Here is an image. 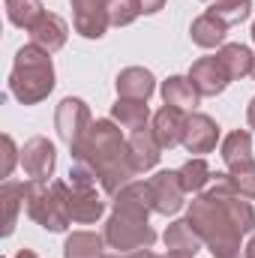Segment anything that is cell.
<instances>
[{
    "instance_id": "cell-11",
    "label": "cell",
    "mask_w": 255,
    "mask_h": 258,
    "mask_svg": "<svg viewBox=\"0 0 255 258\" xmlns=\"http://www.w3.org/2000/svg\"><path fill=\"white\" fill-rule=\"evenodd\" d=\"M219 123L210 117V114H201V111H189L186 114V129H183V147L195 153V156H204V153H213L216 144H219Z\"/></svg>"
},
{
    "instance_id": "cell-27",
    "label": "cell",
    "mask_w": 255,
    "mask_h": 258,
    "mask_svg": "<svg viewBox=\"0 0 255 258\" xmlns=\"http://www.w3.org/2000/svg\"><path fill=\"white\" fill-rule=\"evenodd\" d=\"M207 12L231 27V24H240L252 15V0H213Z\"/></svg>"
},
{
    "instance_id": "cell-3",
    "label": "cell",
    "mask_w": 255,
    "mask_h": 258,
    "mask_svg": "<svg viewBox=\"0 0 255 258\" xmlns=\"http://www.w3.org/2000/svg\"><path fill=\"white\" fill-rule=\"evenodd\" d=\"M54 63L51 54L36 48L33 42L21 45L15 51L12 72H9V93L21 102V105H39L42 99L51 96L54 90Z\"/></svg>"
},
{
    "instance_id": "cell-28",
    "label": "cell",
    "mask_w": 255,
    "mask_h": 258,
    "mask_svg": "<svg viewBox=\"0 0 255 258\" xmlns=\"http://www.w3.org/2000/svg\"><path fill=\"white\" fill-rule=\"evenodd\" d=\"M108 18H111V27H129L138 18V9L132 6V0H111Z\"/></svg>"
},
{
    "instance_id": "cell-7",
    "label": "cell",
    "mask_w": 255,
    "mask_h": 258,
    "mask_svg": "<svg viewBox=\"0 0 255 258\" xmlns=\"http://www.w3.org/2000/svg\"><path fill=\"white\" fill-rule=\"evenodd\" d=\"M90 123H93V117H90V108H87L84 99L66 96V99L57 102V108H54V129H57L60 141H66L69 147L87 132Z\"/></svg>"
},
{
    "instance_id": "cell-32",
    "label": "cell",
    "mask_w": 255,
    "mask_h": 258,
    "mask_svg": "<svg viewBox=\"0 0 255 258\" xmlns=\"http://www.w3.org/2000/svg\"><path fill=\"white\" fill-rule=\"evenodd\" d=\"M246 123H249V129L255 132V96L249 99V105H246Z\"/></svg>"
},
{
    "instance_id": "cell-34",
    "label": "cell",
    "mask_w": 255,
    "mask_h": 258,
    "mask_svg": "<svg viewBox=\"0 0 255 258\" xmlns=\"http://www.w3.org/2000/svg\"><path fill=\"white\" fill-rule=\"evenodd\" d=\"M129 258H162V255H156V252H150V249H138V252H126Z\"/></svg>"
},
{
    "instance_id": "cell-30",
    "label": "cell",
    "mask_w": 255,
    "mask_h": 258,
    "mask_svg": "<svg viewBox=\"0 0 255 258\" xmlns=\"http://www.w3.org/2000/svg\"><path fill=\"white\" fill-rule=\"evenodd\" d=\"M0 147H3V153H0V177H9L12 168H15V162H21V150L15 147L12 135H3L0 138Z\"/></svg>"
},
{
    "instance_id": "cell-35",
    "label": "cell",
    "mask_w": 255,
    "mask_h": 258,
    "mask_svg": "<svg viewBox=\"0 0 255 258\" xmlns=\"http://www.w3.org/2000/svg\"><path fill=\"white\" fill-rule=\"evenodd\" d=\"M15 258H39V255H36L33 249H21V252H18V255H15Z\"/></svg>"
},
{
    "instance_id": "cell-33",
    "label": "cell",
    "mask_w": 255,
    "mask_h": 258,
    "mask_svg": "<svg viewBox=\"0 0 255 258\" xmlns=\"http://www.w3.org/2000/svg\"><path fill=\"white\" fill-rule=\"evenodd\" d=\"M243 258H255V231L249 234V240H246V246H243Z\"/></svg>"
},
{
    "instance_id": "cell-23",
    "label": "cell",
    "mask_w": 255,
    "mask_h": 258,
    "mask_svg": "<svg viewBox=\"0 0 255 258\" xmlns=\"http://www.w3.org/2000/svg\"><path fill=\"white\" fill-rule=\"evenodd\" d=\"M225 33H228V24H222V21H219L216 15H210V12L198 15V18L192 21V27H189V36H192V42H195L198 48L225 45Z\"/></svg>"
},
{
    "instance_id": "cell-22",
    "label": "cell",
    "mask_w": 255,
    "mask_h": 258,
    "mask_svg": "<svg viewBox=\"0 0 255 258\" xmlns=\"http://www.w3.org/2000/svg\"><path fill=\"white\" fill-rule=\"evenodd\" d=\"M216 60L222 63V69L228 72V78H231V81H240V78L252 75L255 54L246 48V45H240V42H225V45H219Z\"/></svg>"
},
{
    "instance_id": "cell-36",
    "label": "cell",
    "mask_w": 255,
    "mask_h": 258,
    "mask_svg": "<svg viewBox=\"0 0 255 258\" xmlns=\"http://www.w3.org/2000/svg\"><path fill=\"white\" fill-rule=\"evenodd\" d=\"M105 258H129L126 252H120V255H105Z\"/></svg>"
},
{
    "instance_id": "cell-1",
    "label": "cell",
    "mask_w": 255,
    "mask_h": 258,
    "mask_svg": "<svg viewBox=\"0 0 255 258\" xmlns=\"http://www.w3.org/2000/svg\"><path fill=\"white\" fill-rule=\"evenodd\" d=\"M186 219L213 258H240V237L255 231V207L231 186L228 171H216L210 186L189 201Z\"/></svg>"
},
{
    "instance_id": "cell-24",
    "label": "cell",
    "mask_w": 255,
    "mask_h": 258,
    "mask_svg": "<svg viewBox=\"0 0 255 258\" xmlns=\"http://www.w3.org/2000/svg\"><path fill=\"white\" fill-rule=\"evenodd\" d=\"M105 237L93 231H72L63 243V258H105Z\"/></svg>"
},
{
    "instance_id": "cell-8",
    "label": "cell",
    "mask_w": 255,
    "mask_h": 258,
    "mask_svg": "<svg viewBox=\"0 0 255 258\" xmlns=\"http://www.w3.org/2000/svg\"><path fill=\"white\" fill-rule=\"evenodd\" d=\"M63 198L72 222L78 225H93L105 213V201L96 192V186H72L69 180H63Z\"/></svg>"
},
{
    "instance_id": "cell-19",
    "label": "cell",
    "mask_w": 255,
    "mask_h": 258,
    "mask_svg": "<svg viewBox=\"0 0 255 258\" xmlns=\"http://www.w3.org/2000/svg\"><path fill=\"white\" fill-rule=\"evenodd\" d=\"M129 156H132V165L138 174L156 168L159 156H162V147L153 135V129H141V132H132L129 135Z\"/></svg>"
},
{
    "instance_id": "cell-15",
    "label": "cell",
    "mask_w": 255,
    "mask_h": 258,
    "mask_svg": "<svg viewBox=\"0 0 255 258\" xmlns=\"http://www.w3.org/2000/svg\"><path fill=\"white\" fill-rule=\"evenodd\" d=\"M153 135H156V141H159V147L162 150H171V147H177L180 141H183V129H186V111H180V108H171V105H162L156 114H153Z\"/></svg>"
},
{
    "instance_id": "cell-12",
    "label": "cell",
    "mask_w": 255,
    "mask_h": 258,
    "mask_svg": "<svg viewBox=\"0 0 255 258\" xmlns=\"http://www.w3.org/2000/svg\"><path fill=\"white\" fill-rule=\"evenodd\" d=\"M189 81L195 84V90H198L201 96H219V93L231 84L228 72L222 69L219 60H216V54H213V57H198V60L189 66Z\"/></svg>"
},
{
    "instance_id": "cell-26",
    "label": "cell",
    "mask_w": 255,
    "mask_h": 258,
    "mask_svg": "<svg viewBox=\"0 0 255 258\" xmlns=\"http://www.w3.org/2000/svg\"><path fill=\"white\" fill-rule=\"evenodd\" d=\"M177 171H180L183 189L192 192V195H201L207 186H210V180H213V171H210V165H207L204 156H192V159H186Z\"/></svg>"
},
{
    "instance_id": "cell-25",
    "label": "cell",
    "mask_w": 255,
    "mask_h": 258,
    "mask_svg": "<svg viewBox=\"0 0 255 258\" xmlns=\"http://www.w3.org/2000/svg\"><path fill=\"white\" fill-rule=\"evenodd\" d=\"M3 9H6L9 24H15V27H21V30H30V27L45 15L42 0H3Z\"/></svg>"
},
{
    "instance_id": "cell-37",
    "label": "cell",
    "mask_w": 255,
    "mask_h": 258,
    "mask_svg": "<svg viewBox=\"0 0 255 258\" xmlns=\"http://www.w3.org/2000/svg\"><path fill=\"white\" fill-rule=\"evenodd\" d=\"M162 258H183V255H171V252H168V255H162Z\"/></svg>"
},
{
    "instance_id": "cell-20",
    "label": "cell",
    "mask_w": 255,
    "mask_h": 258,
    "mask_svg": "<svg viewBox=\"0 0 255 258\" xmlns=\"http://www.w3.org/2000/svg\"><path fill=\"white\" fill-rule=\"evenodd\" d=\"M165 105L180 108V111H195V105L201 102V93L195 90V84L189 81V75H168L159 87Z\"/></svg>"
},
{
    "instance_id": "cell-14",
    "label": "cell",
    "mask_w": 255,
    "mask_h": 258,
    "mask_svg": "<svg viewBox=\"0 0 255 258\" xmlns=\"http://www.w3.org/2000/svg\"><path fill=\"white\" fill-rule=\"evenodd\" d=\"M114 90H117V96H123V99H144V102H147V99L156 93V78H153V72L144 69V66H126V69L117 72Z\"/></svg>"
},
{
    "instance_id": "cell-31",
    "label": "cell",
    "mask_w": 255,
    "mask_h": 258,
    "mask_svg": "<svg viewBox=\"0 0 255 258\" xmlns=\"http://www.w3.org/2000/svg\"><path fill=\"white\" fill-rule=\"evenodd\" d=\"M132 6L138 9V15H156L165 6V0H132Z\"/></svg>"
},
{
    "instance_id": "cell-2",
    "label": "cell",
    "mask_w": 255,
    "mask_h": 258,
    "mask_svg": "<svg viewBox=\"0 0 255 258\" xmlns=\"http://www.w3.org/2000/svg\"><path fill=\"white\" fill-rule=\"evenodd\" d=\"M69 150H72V162L84 165L99 180L102 192L111 198L126 183H132V177L138 174L132 165V156H129V141L120 135V126L111 117L93 120Z\"/></svg>"
},
{
    "instance_id": "cell-38",
    "label": "cell",
    "mask_w": 255,
    "mask_h": 258,
    "mask_svg": "<svg viewBox=\"0 0 255 258\" xmlns=\"http://www.w3.org/2000/svg\"><path fill=\"white\" fill-rule=\"evenodd\" d=\"M252 42H255V21H252Z\"/></svg>"
},
{
    "instance_id": "cell-13",
    "label": "cell",
    "mask_w": 255,
    "mask_h": 258,
    "mask_svg": "<svg viewBox=\"0 0 255 258\" xmlns=\"http://www.w3.org/2000/svg\"><path fill=\"white\" fill-rule=\"evenodd\" d=\"M30 42L36 45V48H42V51H48V54H54V51H60L66 45V39H69V24H66L60 15H54V12H45L30 30Z\"/></svg>"
},
{
    "instance_id": "cell-21",
    "label": "cell",
    "mask_w": 255,
    "mask_h": 258,
    "mask_svg": "<svg viewBox=\"0 0 255 258\" xmlns=\"http://www.w3.org/2000/svg\"><path fill=\"white\" fill-rule=\"evenodd\" d=\"M111 120L120 129H129V132H141V129H150V108L144 99H123L117 96V102L111 105Z\"/></svg>"
},
{
    "instance_id": "cell-10",
    "label": "cell",
    "mask_w": 255,
    "mask_h": 258,
    "mask_svg": "<svg viewBox=\"0 0 255 258\" xmlns=\"http://www.w3.org/2000/svg\"><path fill=\"white\" fill-rule=\"evenodd\" d=\"M150 195H153V213H162V216H174L180 207H183V180H180V171H156L150 180Z\"/></svg>"
},
{
    "instance_id": "cell-16",
    "label": "cell",
    "mask_w": 255,
    "mask_h": 258,
    "mask_svg": "<svg viewBox=\"0 0 255 258\" xmlns=\"http://www.w3.org/2000/svg\"><path fill=\"white\" fill-rule=\"evenodd\" d=\"M24 204H27V183L3 180V186H0V216H3V219H0V222H3L0 234H3V237H12Z\"/></svg>"
},
{
    "instance_id": "cell-18",
    "label": "cell",
    "mask_w": 255,
    "mask_h": 258,
    "mask_svg": "<svg viewBox=\"0 0 255 258\" xmlns=\"http://www.w3.org/2000/svg\"><path fill=\"white\" fill-rule=\"evenodd\" d=\"M219 156L225 162L228 171H237V168H246V165H255L252 159V135L246 129H234L228 132L222 141H219Z\"/></svg>"
},
{
    "instance_id": "cell-4",
    "label": "cell",
    "mask_w": 255,
    "mask_h": 258,
    "mask_svg": "<svg viewBox=\"0 0 255 258\" xmlns=\"http://www.w3.org/2000/svg\"><path fill=\"white\" fill-rule=\"evenodd\" d=\"M27 216L51 231V234H60L69 228L72 216L66 210V198H63V180H27V204H24Z\"/></svg>"
},
{
    "instance_id": "cell-39",
    "label": "cell",
    "mask_w": 255,
    "mask_h": 258,
    "mask_svg": "<svg viewBox=\"0 0 255 258\" xmlns=\"http://www.w3.org/2000/svg\"><path fill=\"white\" fill-rule=\"evenodd\" d=\"M252 78H255V66H252Z\"/></svg>"
},
{
    "instance_id": "cell-6",
    "label": "cell",
    "mask_w": 255,
    "mask_h": 258,
    "mask_svg": "<svg viewBox=\"0 0 255 258\" xmlns=\"http://www.w3.org/2000/svg\"><path fill=\"white\" fill-rule=\"evenodd\" d=\"M72 6V27L84 39H102L105 30L111 27L108 6L111 0H69Z\"/></svg>"
},
{
    "instance_id": "cell-29",
    "label": "cell",
    "mask_w": 255,
    "mask_h": 258,
    "mask_svg": "<svg viewBox=\"0 0 255 258\" xmlns=\"http://www.w3.org/2000/svg\"><path fill=\"white\" fill-rule=\"evenodd\" d=\"M228 177H231V186L243 195V198H255V165L228 171Z\"/></svg>"
},
{
    "instance_id": "cell-5",
    "label": "cell",
    "mask_w": 255,
    "mask_h": 258,
    "mask_svg": "<svg viewBox=\"0 0 255 258\" xmlns=\"http://www.w3.org/2000/svg\"><path fill=\"white\" fill-rule=\"evenodd\" d=\"M102 237H105L108 249H117V252L153 249V243H156V231L150 228V216L138 213V210H126V207L111 210Z\"/></svg>"
},
{
    "instance_id": "cell-17",
    "label": "cell",
    "mask_w": 255,
    "mask_h": 258,
    "mask_svg": "<svg viewBox=\"0 0 255 258\" xmlns=\"http://www.w3.org/2000/svg\"><path fill=\"white\" fill-rule=\"evenodd\" d=\"M162 243L171 255H183V258H195L201 249H204V240L198 237V231L192 228L189 219H177L165 228L162 234Z\"/></svg>"
},
{
    "instance_id": "cell-9",
    "label": "cell",
    "mask_w": 255,
    "mask_h": 258,
    "mask_svg": "<svg viewBox=\"0 0 255 258\" xmlns=\"http://www.w3.org/2000/svg\"><path fill=\"white\" fill-rule=\"evenodd\" d=\"M21 168L30 180H48L57 168V150L48 138L33 135L21 147Z\"/></svg>"
}]
</instances>
